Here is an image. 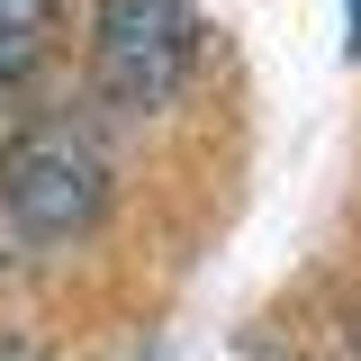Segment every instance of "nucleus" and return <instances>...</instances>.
<instances>
[{"label":"nucleus","mask_w":361,"mask_h":361,"mask_svg":"<svg viewBox=\"0 0 361 361\" xmlns=\"http://www.w3.org/2000/svg\"><path fill=\"white\" fill-rule=\"evenodd\" d=\"M199 54V9L190 0H99V27H90V82L109 109L154 118L180 90Z\"/></svg>","instance_id":"f257e3e1"},{"label":"nucleus","mask_w":361,"mask_h":361,"mask_svg":"<svg viewBox=\"0 0 361 361\" xmlns=\"http://www.w3.org/2000/svg\"><path fill=\"white\" fill-rule=\"evenodd\" d=\"M0 208L18 235H37V244H63V235H82L99 208H109V163H99V145L82 127H27L9 145V163H0Z\"/></svg>","instance_id":"f03ea898"},{"label":"nucleus","mask_w":361,"mask_h":361,"mask_svg":"<svg viewBox=\"0 0 361 361\" xmlns=\"http://www.w3.org/2000/svg\"><path fill=\"white\" fill-rule=\"evenodd\" d=\"M54 45V0H0V82L37 73Z\"/></svg>","instance_id":"7ed1b4c3"},{"label":"nucleus","mask_w":361,"mask_h":361,"mask_svg":"<svg viewBox=\"0 0 361 361\" xmlns=\"http://www.w3.org/2000/svg\"><path fill=\"white\" fill-rule=\"evenodd\" d=\"M343 45H353V54H361V0H353V37H343Z\"/></svg>","instance_id":"20e7f679"}]
</instances>
